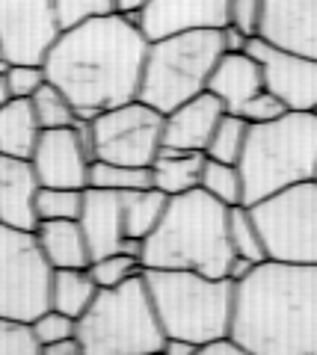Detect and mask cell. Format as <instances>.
I'll return each mask as SVG.
<instances>
[{"mask_svg": "<svg viewBox=\"0 0 317 355\" xmlns=\"http://www.w3.org/2000/svg\"><path fill=\"white\" fill-rule=\"evenodd\" d=\"M146 51L148 39L137 15L110 12L60 30L42 65L48 80L74 104L78 119L89 121L139 95Z\"/></svg>", "mask_w": 317, "mask_h": 355, "instance_id": "obj_1", "label": "cell"}, {"mask_svg": "<svg viewBox=\"0 0 317 355\" xmlns=\"http://www.w3.org/2000/svg\"><path fill=\"white\" fill-rule=\"evenodd\" d=\"M232 335L246 355H317V263H255L234 284Z\"/></svg>", "mask_w": 317, "mask_h": 355, "instance_id": "obj_2", "label": "cell"}, {"mask_svg": "<svg viewBox=\"0 0 317 355\" xmlns=\"http://www.w3.org/2000/svg\"><path fill=\"white\" fill-rule=\"evenodd\" d=\"M234 258L228 207L202 187L169 196L157 228L143 240V270H193L225 275Z\"/></svg>", "mask_w": 317, "mask_h": 355, "instance_id": "obj_3", "label": "cell"}, {"mask_svg": "<svg viewBox=\"0 0 317 355\" xmlns=\"http://www.w3.org/2000/svg\"><path fill=\"white\" fill-rule=\"evenodd\" d=\"M237 169L243 178V205H255L285 187L314 181L317 113L288 110L273 121L249 125Z\"/></svg>", "mask_w": 317, "mask_h": 355, "instance_id": "obj_4", "label": "cell"}, {"mask_svg": "<svg viewBox=\"0 0 317 355\" xmlns=\"http://www.w3.org/2000/svg\"><path fill=\"white\" fill-rule=\"evenodd\" d=\"M143 275L166 338H184L202 347L232 331L234 282L228 275L193 270H143Z\"/></svg>", "mask_w": 317, "mask_h": 355, "instance_id": "obj_5", "label": "cell"}, {"mask_svg": "<svg viewBox=\"0 0 317 355\" xmlns=\"http://www.w3.org/2000/svg\"><path fill=\"white\" fill-rule=\"evenodd\" d=\"M83 355H151L163 352V331L146 275L139 272L116 287H98L92 305L78 317Z\"/></svg>", "mask_w": 317, "mask_h": 355, "instance_id": "obj_6", "label": "cell"}, {"mask_svg": "<svg viewBox=\"0 0 317 355\" xmlns=\"http://www.w3.org/2000/svg\"><path fill=\"white\" fill-rule=\"evenodd\" d=\"M223 53L220 30H187L148 42L137 98L166 116L169 110L205 92Z\"/></svg>", "mask_w": 317, "mask_h": 355, "instance_id": "obj_7", "label": "cell"}, {"mask_svg": "<svg viewBox=\"0 0 317 355\" xmlns=\"http://www.w3.org/2000/svg\"><path fill=\"white\" fill-rule=\"evenodd\" d=\"M53 266L42 252L36 231L0 225V317L33 323L51 308Z\"/></svg>", "mask_w": 317, "mask_h": 355, "instance_id": "obj_8", "label": "cell"}, {"mask_svg": "<svg viewBox=\"0 0 317 355\" xmlns=\"http://www.w3.org/2000/svg\"><path fill=\"white\" fill-rule=\"evenodd\" d=\"M273 261L317 263V181H302L249 205Z\"/></svg>", "mask_w": 317, "mask_h": 355, "instance_id": "obj_9", "label": "cell"}, {"mask_svg": "<svg viewBox=\"0 0 317 355\" xmlns=\"http://www.w3.org/2000/svg\"><path fill=\"white\" fill-rule=\"evenodd\" d=\"M163 119L166 116L160 110L148 107L139 98L101 110L95 119H89L95 160L151 166L163 148Z\"/></svg>", "mask_w": 317, "mask_h": 355, "instance_id": "obj_10", "label": "cell"}, {"mask_svg": "<svg viewBox=\"0 0 317 355\" xmlns=\"http://www.w3.org/2000/svg\"><path fill=\"white\" fill-rule=\"evenodd\" d=\"M95 160L89 121L78 119L71 128H51L42 130V137L33 151V169H36L42 187H71L86 190L89 187V166Z\"/></svg>", "mask_w": 317, "mask_h": 355, "instance_id": "obj_11", "label": "cell"}, {"mask_svg": "<svg viewBox=\"0 0 317 355\" xmlns=\"http://www.w3.org/2000/svg\"><path fill=\"white\" fill-rule=\"evenodd\" d=\"M57 36L53 0H0V51L6 62H42Z\"/></svg>", "mask_w": 317, "mask_h": 355, "instance_id": "obj_12", "label": "cell"}, {"mask_svg": "<svg viewBox=\"0 0 317 355\" xmlns=\"http://www.w3.org/2000/svg\"><path fill=\"white\" fill-rule=\"evenodd\" d=\"M246 53H252L261 62L264 86L273 95H279L288 110L314 113L317 110V57L279 48V44H273L264 36L249 39Z\"/></svg>", "mask_w": 317, "mask_h": 355, "instance_id": "obj_13", "label": "cell"}, {"mask_svg": "<svg viewBox=\"0 0 317 355\" xmlns=\"http://www.w3.org/2000/svg\"><path fill=\"white\" fill-rule=\"evenodd\" d=\"M137 24L148 42L187 30H220L228 24V0H148Z\"/></svg>", "mask_w": 317, "mask_h": 355, "instance_id": "obj_14", "label": "cell"}, {"mask_svg": "<svg viewBox=\"0 0 317 355\" xmlns=\"http://www.w3.org/2000/svg\"><path fill=\"white\" fill-rule=\"evenodd\" d=\"M228 110L214 92H199L181 107H175L163 119V148L181 151H205L211 142V133Z\"/></svg>", "mask_w": 317, "mask_h": 355, "instance_id": "obj_15", "label": "cell"}, {"mask_svg": "<svg viewBox=\"0 0 317 355\" xmlns=\"http://www.w3.org/2000/svg\"><path fill=\"white\" fill-rule=\"evenodd\" d=\"M39 190H42V181L30 160L0 154V225L36 231Z\"/></svg>", "mask_w": 317, "mask_h": 355, "instance_id": "obj_16", "label": "cell"}, {"mask_svg": "<svg viewBox=\"0 0 317 355\" xmlns=\"http://www.w3.org/2000/svg\"><path fill=\"white\" fill-rule=\"evenodd\" d=\"M80 228L89 243L92 261L104 254L125 249V216H122V193L101 190V187H86L83 190V210H80Z\"/></svg>", "mask_w": 317, "mask_h": 355, "instance_id": "obj_17", "label": "cell"}, {"mask_svg": "<svg viewBox=\"0 0 317 355\" xmlns=\"http://www.w3.org/2000/svg\"><path fill=\"white\" fill-rule=\"evenodd\" d=\"M261 36L279 48L317 57V0H264Z\"/></svg>", "mask_w": 317, "mask_h": 355, "instance_id": "obj_18", "label": "cell"}, {"mask_svg": "<svg viewBox=\"0 0 317 355\" xmlns=\"http://www.w3.org/2000/svg\"><path fill=\"white\" fill-rule=\"evenodd\" d=\"M261 89H264V71H261V62L246 51H237V53L225 51L216 60L211 80H207V92L220 98L228 113H237Z\"/></svg>", "mask_w": 317, "mask_h": 355, "instance_id": "obj_19", "label": "cell"}, {"mask_svg": "<svg viewBox=\"0 0 317 355\" xmlns=\"http://www.w3.org/2000/svg\"><path fill=\"white\" fill-rule=\"evenodd\" d=\"M36 240L53 270H86L92 263L89 243L78 219H42Z\"/></svg>", "mask_w": 317, "mask_h": 355, "instance_id": "obj_20", "label": "cell"}, {"mask_svg": "<svg viewBox=\"0 0 317 355\" xmlns=\"http://www.w3.org/2000/svg\"><path fill=\"white\" fill-rule=\"evenodd\" d=\"M42 137V125L33 113L30 98H9L0 107V154L30 160Z\"/></svg>", "mask_w": 317, "mask_h": 355, "instance_id": "obj_21", "label": "cell"}, {"mask_svg": "<svg viewBox=\"0 0 317 355\" xmlns=\"http://www.w3.org/2000/svg\"><path fill=\"white\" fill-rule=\"evenodd\" d=\"M205 151H181V148H160L151 163V184L166 196H178L196 190L202 181Z\"/></svg>", "mask_w": 317, "mask_h": 355, "instance_id": "obj_22", "label": "cell"}, {"mask_svg": "<svg viewBox=\"0 0 317 355\" xmlns=\"http://www.w3.org/2000/svg\"><path fill=\"white\" fill-rule=\"evenodd\" d=\"M169 196L160 193L157 187H146V190H130L122 193V216H125V237L143 243L166 210Z\"/></svg>", "mask_w": 317, "mask_h": 355, "instance_id": "obj_23", "label": "cell"}, {"mask_svg": "<svg viewBox=\"0 0 317 355\" xmlns=\"http://www.w3.org/2000/svg\"><path fill=\"white\" fill-rule=\"evenodd\" d=\"M98 293V284L86 270H53L51 279V308L62 311L78 320L86 308L92 305V299Z\"/></svg>", "mask_w": 317, "mask_h": 355, "instance_id": "obj_24", "label": "cell"}, {"mask_svg": "<svg viewBox=\"0 0 317 355\" xmlns=\"http://www.w3.org/2000/svg\"><path fill=\"white\" fill-rule=\"evenodd\" d=\"M89 187H101V190H113V193H130V190H146V187H155V184H151V166L92 160Z\"/></svg>", "mask_w": 317, "mask_h": 355, "instance_id": "obj_25", "label": "cell"}, {"mask_svg": "<svg viewBox=\"0 0 317 355\" xmlns=\"http://www.w3.org/2000/svg\"><path fill=\"white\" fill-rule=\"evenodd\" d=\"M228 240H232V249H234V254H240V258H249L255 263L267 261L264 240H261L258 222H255L249 205L228 207Z\"/></svg>", "mask_w": 317, "mask_h": 355, "instance_id": "obj_26", "label": "cell"}, {"mask_svg": "<svg viewBox=\"0 0 317 355\" xmlns=\"http://www.w3.org/2000/svg\"><path fill=\"white\" fill-rule=\"evenodd\" d=\"M199 187L205 193H211L216 202H223L225 207L243 205V178H240L237 163H223V160L205 157Z\"/></svg>", "mask_w": 317, "mask_h": 355, "instance_id": "obj_27", "label": "cell"}, {"mask_svg": "<svg viewBox=\"0 0 317 355\" xmlns=\"http://www.w3.org/2000/svg\"><path fill=\"white\" fill-rule=\"evenodd\" d=\"M30 104H33V113H36L42 130L78 125V110H74V104L65 98L62 89L53 86L51 80H45L39 86V92L30 98Z\"/></svg>", "mask_w": 317, "mask_h": 355, "instance_id": "obj_28", "label": "cell"}, {"mask_svg": "<svg viewBox=\"0 0 317 355\" xmlns=\"http://www.w3.org/2000/svg\"><path fill=\"white\" fill-rule=\"evenodd\" d=\"M246 133H249V121L237 113H225L211 133V142L205 148V157L211 160H223V163H237L240 154L246 146Z\"/></svg>", "mask_w": 317, "mask_h": 355, "instance_id": "obj_29", "label": "cell"}, {"mask_svg": "<svg viewBox=\"0 0 317 355\" xmlns=\"http://www.w3.org/2000/svg\"><path fill=\"white\" fill-rule=\"evenodd\" d=\"M143 272V261L134 252H113L104 254V258H95L89 263V275L95 279L98 287H116L134 275Z\"/></svg>", "mask_w": 317, "mask_h": 355, "instance_id": "obj_30", "label": "cell"}, {"mask_svg": "<svg viewBox=\"0 0 317 355\" xmlns=\"http://www.w3.org/2000/svg\"><path fill=\"white\" fill-rule=\"evenodd\" d=\"M83 210V190L71 187H42L36 196V214L42 219H78Z\"/></svg>", "mask_w": 317, "mask_h": 355, "instance_id": "obj_31", "label": "cell"}, {"mask_svg": "<svg viewBox=\"0 0 317 355\" xmlns=\"http://www.w3.org/2000/svg\"><path fill=\"white\" fill-rule=\"evenodd\" d=\"M30 331H33V338H36L39 349H42V347H48V343H57L62 338L78 335V320L62 314V311H57V308H48L30 323Z\"/></svg>", "mask_w": 317, "mask_h": 355, "instance_id": "obj_32", "label": "cell"}, {"mask_svg": "<svg viewBox=\"0 0 317 355\" xmlns=\"http://www.w3.org/2000/svg\"><path fill=\"white\" fill-rule=\"evenodd\" d=\"M53 9H57L60 30L74 27V24H80V21H89L98 15L119 12L116 0H53Z\"/></svg>", "mask_w": 317, "mask_h": 355, "instance_id": "obj_33", "label": "cell"}, {"mask_svg": "<svg viewBox=\"0 0 317 355\" xmlns=\"http://www.w3.org/2000/svg\"><path fill=\"white\" fill-rule=\"evenodd\" d=\"M45 80H48V74L42 62H9V69H6V83H9L12 98H33Z\"/></svg>", "mask_w": 317, "mask_h": 355, "instance_id": "obj_34", "label": "cell"}, {"mask_svg": "<svg viewBox=\"0 0 317 355\" xmlns=\"http://www.w3.org/2000/svg\"><path fill=\"white\" fill-rule=\"evenodd\" d=\"M228 24L246 33L249 39L264 30V0H228Z\"/></svg>", "mask_w": 317, "mask_h": 355, "instance_id": "obj_35", "label": "cell"}, {"mask_svg": "<svg viewBox=\"0 0 317 355\" xmlns=\"http://www.w3.org/2000/svg\"><path fill=\"white\" fill-rule=\"evenodd\" d=\"M0 355H39L30 323H12L0 317Z\"/></svg>", "mask_w": 317, "mask_h": 355, "instance_id": "obj_36", "label": "cell"}, {"mask_svg": "<svg viewBox=\"0 0 317 355\" xmlns=\"http://www.w3.org/2000/svg\"><path fill=\"white\" fill-rule=\"evenodd\" d=\"M288 113V107L282 104V98L279 95H273L270 89L264 86L261 92H255L249 101L237 110V116H243L249 125H261V121H273V119H279V116H285Z\"/></svg>", "mask_w": 317, "mask_h": 355, "instance_id": "obj_37", "label": "cell"}, {"mask_svg": "<svg viewBox=\"0 0 317 355\" xmlns=\"http://www.w3.org/2000/svg\"><path fill=\"white\" fill-rule=\"evenodd\" d=\"M199 355H246V349L240 347V343L234 340V335L228 331V335H220V338L202 343Z\"/></svg>", "mask_w": 317, "mask_h": 355, "instance_id": "obj_38", "label": "cell"}, {"mask_svg": "<svg viewBox=\"0 0 317 355\" xmlns=\"http://www.w3.org/2000/svg\"><path fill=\"white\" fill-rule=\"evenodd\" d=\"M220 33H223V48H225L228 53L246 51V44H249V36H246V33H240V30L232 27V24H223Z\"/></svg>", "mask_w": 317, "mask_h": 355, "instance_id": "obj_39", "label": "cell"}, {"mask_svg": "<svg viewBox=\"0 0 317 355\" xmlns=\"http://www.w3.org/2000/svg\"><path fill=\"white\" fill-rule=\"evenodd\" d=\"M39 352L42 355H83V347H80L78 335H71V338H62L57 343H48V347H42Z\"/></svg>", "mask_w": 317, "mask_h": 355, "instance_id": "obj_40", "label": "cell"}, {"mask_svg": "<svg viewBox=\"0 0 317 355\" xmlns=\"http://www.w3.org/2000/svg\"><path fill=\"white\" fill-rule=\"evenodd\" d=\"M163 352L166 355H199V347L184 338H166L163 340Z\"/></svg>", "mask_w": 317, "mask_h": 355, "instance_id": "obj_41", "label": "cell"}, {"mask_svg": "<svg viewBox=\"0 0 317 355\" xmlns=\"http://www.w3.org/2000/svg\"><path fill=\"white\" fill-rule=\"evenodd\" d=\"M252 266H255V261H249V258H240V254H234L232 263H228V272H225V275L237 284L240 279H246V275L252 272Z\"/></svg>", "mask_w": 317, "mask_h": 355, "instance_id": "obj_42", "label": "cell"}, {"mask_svg": "<svg viewBox=\"0 0 317 355\" xmlns=\"http://www.w3.org/2000/svg\"><path fill=\"white\" fill-rule=\"evenodd\" d=\"M146 3H148V0H116V9H119V12H128V15H137Z\"/></svg>", "mask_w": 317, "mask_h": 355, "instance_id": "obj_43", "label": "cell"}, {"mask_svg": "<svg viewBox=\"0 0 317 355\" xmlns=\"http://www.w3.org/2000/svg\"><path fill=\"white\" fill-rule=\"evenodd\" d=\"M6 69H9V62L3 60V62H0V107L12 98V92H9V83H6Z\"/></svg>", "mask_w": 317, "mask_h": 355, "instance_id": "obj_44", "label": "cell"}, {"mask_svg": "<svg viewBox=\"0 0 317 355\" xmlns=\"http://www.w3.org/2000/svg\"><path fill=\"white\" fill-rule=\"evenodd\" d=\"M0 62H3V51H0Z\"/></svg>", "mask_w": 317, "mask_h": 355, "instance_id": "obj_45", "label": "cell"}, {"mask_svg": "<svg viewBox=\"0 0 317 355\" xmlns=\"http://www.w3.org/2000/svg\"><path fill=\"white\" fill-rule=\"evenodd\" d=\"M314 181H317V175H314Z\"/></svg>", "mask_w": 317, "mask_h": 355, "instance_id": "obj_46", "label": "cell"}, {"mask_svg": "<svg viewBox=\"0 0 317 355\" xmlns=\"http://www.w3.org/2000/svg\"><path fill=\"white\" fill-rule=\"evenodd\" d=\"M314 113H317V110H314Z\"/></svg>", "mask_w": 317, "mask_h": 355, "instance_id": "obj_47", "label": "cell"}]
</instances>
